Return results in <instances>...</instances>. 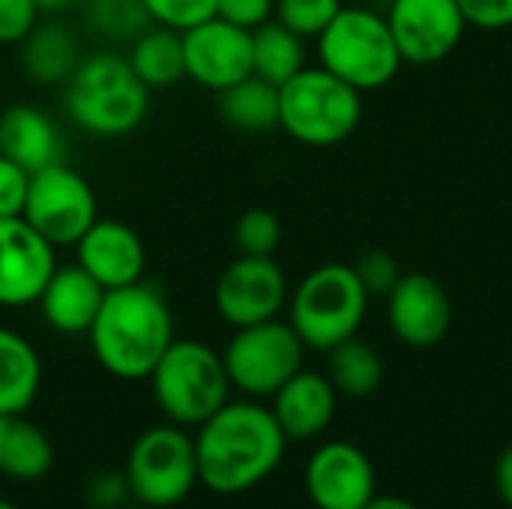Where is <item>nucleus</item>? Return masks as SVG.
I'll list each match as a JSON object with an SVG mask.
<instances>
[{"mask_svg": "<svg viewBox=\"0 0 512 509\" xmlns=\"http://www.w3.org/2000/svg\"><path fill=\"white\" fill-rule=\"evenodd\" d=\"M288 438L270 408L225 402L198 426V477L216 495H243L264 483L285 459Z\"/></svg>", "mask_w": 512, "mask_h": 509, "instance_id": "1", "label": "nucleus"}, {"mask_svg": "<svg viewBox=\"0 0 512 509\" xmlns=\"http://www.w3.org/2000/svg\"><path fill=\"white\" fill-rule=\"evenodd\" d=\"M87 336L108 375L120 381H144L174 342V315L165 294L141 279L105 291Z\"/></svg>", "mask_w": 512, "mask_h": 509, "instance_id": "2", "label": "nucleus"}, {"mask_svg": "<svg viewBox=\"0 0 512 509\" xmlns=\"http://www.w3.org/2000/svg\"><path fill=\"white\" fill-rule=\"evenodd\" d=\"M63 105L69 120L96 138L135 132L150 111V87L135 75L129 57L90 54L66 78Z\"/></svg>", "mask_w": 512, "mask_h": 509, "instance_id": "3", "label": "nucleus"}, {"mask_svg": "<svg viewBox=\"0 0 512 509\" xmlns=\"http://www.w3.org/2000/svg\"><path fill=\"white\" fill-rule=\"evenodd\" d=\"M150 387L159 411L183 429H198L231 393L222 354L201 339H174L153 366Z\"/></svg>", "mask_w": 512, "mask_h": 509, "instance_id": "4", "label": "nucleus"}, {"mask_svg": "<svg viewBox=\"0 0 512 509\" xmlns=\"http://www.w3.org/2000/svg\"><path fill=\"white\" fill-rule=\"evenodd\" d=\"M369 294L348 264H321L288 297V324L312 351H330L354 339L366 321Z\"/></svg>", "mask_w": 512, "mask_h": 509, "instance_id": "5", "label": "nucleus"}, {"mask_svg": "<svg viewBox=\"0 0 512 509\" xmlns=\"http://www.w3.org/2000/svg\"><path fill=\"white\" fill-rule=\"evenodd\" d=\"M363 120V93L327 72L303 66L279 87V129L306 147H336Z\"/></svg>", "mask_w": 512, "mask_h": 509, "instance_id": "6", "label": "nucleus"}, {"mask_svg": "<svg viewBox=\"0 0 512 509\" xmlns=\"http://www.w3.org/2000/svg\"><path fill=\"white\" fill-rule=\"evenodd\" d=\"M318 60L360 93L387 87L405 63L387 18L366 6H342L318 36Z\"/></svg>", "mask_w": 512, "mask_h": 509, "instance_id": "7", "label": "nucleus"}, {"mask_svg": "<svg viewBox=\"0 0 512 509\" xmlns=\"http://www.w3.org/2000/svg\"><path fill=\"white\" fill-rule=\"evenodd\" d=\"M126 486L135 504L165 509L183 504L201 483L195 438L183 426H156L138 435L126 459Z\"/></svg>", "mask_w": 512, "mask_h": 509, "instance_id": "8", "label": "nucleus"}, {"mask_svg": "<svg viewBox=\"0 0 512 509\" xmlns=\"http://www.w3.org/2000/svg\"><path fill=\"white\" fill-rule=\"evenodd\" d=\"M303 354L306 345L300 342L294 327L273 318L234 330L222 351V360L231 387L252 399H264L303 369Z\"/></svg>", "mask_w": 512, "mask_h": 509, "instance_id": "9", "label": "nucleus"}, {"mask_svg": "<svg viewBox=\"0 0 512 509\" xmlns=\"http://www.w3.org/2000/svg\"><path fill=\"white\" fill-rule=\"evenodd\" d=\"M21 219L54 249L75 246L81 234L99 219L96 192L78 171L63 162H54L30 174Z\"/></svg>", "mask_w": 512, "mask_h": 509, "instance_id": "10", "label": "nucleus"}, {"mask_svg": "<svg viewBox=\"0 0 512 509\" xmlns=\"http://www.w3.org/2000/svg\"><path fill=\"white\" fill-rule=\"evenodd\" d=\"M288 297V276L273 255H237L219 273L213 288L216 312L234 330L279 318V312L288 306Z\"/></svg>", "mask_w": 512, "mask_h": 509, "instance_id": "11", "label": "nucleus"}, {"mask_svg": "<svg viewBox=\"0 0 512 509\" xmlns=\"http://www.w3.org/2000/svg\"><path fill=\"white\" fill-rule=\"evenodd\" d=\"M387 24L405 63L432 66L456 51L468 21L456 0H390Z\"/></svg>", "mask_w": 512, "mask_h": 509, "instance_id": "12", "label": "nucleus"}, {"mask_svg": "<svg viewBox=\"0 0 512 509\" xmlns=\"http://www.w3.org/2000/svg\"><path fill=\"white\" fill-rule=\"evenodd\" d=\"M186 78L219 93L252 75V30L219 15L183 33Z\"/></svg>", "mask_w": 512, "mask_h": 509, "instance_id": "13", "label": "nucleus"}, {"mask_svg": "<svg viewBox=\"0 0 512 509\" xmlns=\"http://www.w3.org/2000/svg\"><path fill=\"white\" fill-rule=\"evenodd\" d=\"M306 492L315 509H363L378 495L375 465L360 447L330 441L306 465Z\"/></svg>", "mask_w": 512, "mask_h": 509, "instance_id": "14", "label": "nucleus"}, {"mask_svg": "<svg viewBox=\"0 0 512 509\" xmlns=\"http://www.w3.org/2000/svg\"><path fill=\"white\" fill-rule=\"evenodd\" d=\"M57 270V249L21 216L0 219V306H33Z\"/></svg>", "mask_w": 512, "mask_h": 509, "instance_id": "15", "label": "nucleus"}, {"mask_svg": "<svg viewBox=\"0 0 512 509\" xmlns=\"http://www.w3.org/2000/svg\"><path fill=\"white\" fill-rule=\"evenodd\" d=\"M387 321L408 348H432L444 342L453 324V303L444 285L429 273H402L387 294Z\"/></svg>", "mask_w": 512, "mask_h": 509, "instance_id": "16", "label": "nucleus"}, {"mask_svg": "<svg viewBox=\"0 0 512 509\" xmlns=\"http://www.w3.org/2000/svg\"><path fill=\"white\" fill-rule=\"evenodd\" d=\"M75 264L105 291H114L144 279L147 249L132 225L120 219H96L75 243Z\"/></svg>", "mask_w": 512, "mask_h": 509, "instance_id": "17", "label": "nucleus"}, {"mask_svg": "<svg viewBox=\"0 0 512 509\" xmlns=\"http://www.w3.org/2000/svg\"><path fill=\"white\" fill-rule=\"evenodd\" d=\"M339 393L321 372L300 369L291 381H285L273 393V417L288 441L318 438L336 417Z\"/></svg>", "mask_w": 512, "mask_h": 509, "instance_id": "18", "label": "nucleus"}, {"mask_svg": "<svg viewBox=\"0 0 512 509\" xmlns=\"http://www.w3.org/2000/svg\"><path fill=\"white\" fill-rule=\"evenodd\" d=\"M102 300H105V288L84 267L57 264L36 306L51 330L63 336H87Z\"/></svg>", "mask_w": 512, "mask_h": 509, "instance_id": "19", "label": "nucleus"}, {"mask_svg": "<svg viewBox=\"0 0 512 509\" xmlns=\"http://www.w3.org/2000/svg\"><path fill=\"white\" fill-rule=\"evenodd\" d=\"M0 153L33 174L63 162V141L45 111L33 105H12L0 114Z\"/></svg>", "mask_w": 512, "mask_h": 509, "instance_id": "20", "label": "nucleus"}, {"mask_svg": "<svg viewBox=\"0 0 512 509\" xmlns=\"http://www.w3.org/2000/svg\"><path fill=\"white\" fill-rule=\"evenodd\" d=\"M54 465L48 435L24 414H0V474L18 483L42 480Z\"/></svg>", "mask_w": 512, "mask_h": 509, "instance_id": "21", "label": "nucleus"}, {"mask_svg": "<svg viewBox=\"0 0 512 509\" xmlns=\"http://www.w3.org/2000/svg\"><path fill=\"white\" fill-rule=\"evenodd\" d=\"M42 360L15 330L0 327V414H24L39 393Z\"/></svg>", "mask_w": 512, "mask_h": 509, "instance_id": "22", "label": "nucleus"}, {"mask_svg": "<svg viewBox=\"0 0 512 509\" xmlns=\"http://www.w3.org/2000/svg\"><path fill=\"white\" fill-rule=\"evenodd\" d=\"M21 66L39 84H66L78 66V39L63 24H36L21 42Z\"/></svg>", "mask_w": 512, "mask_h": 509, "instance_id": "23", "label": "nucleus"}, {"mask_svg": "<svg viewBox=\"0 0 512 509\" xmlns=\"http://www.w3.org/2000/svg\"><path fill=\"white\" fill-rule=\"evenodd\" d=\"M219 114L237 132H273L279 129V87L258 75H249L219 90Z\"/></svg>", "mask_w": 512, "mask_h": 509, "instance_id": "24", "label": "nucleus"}, {"mask_svg": "<svg viewBox=\"0 0 512 509\" xmlns=\"http://www.w3.org/2000/svg\"><path fill=\"white\" fill-rule=\"evenodd\" d=\"M129 63L135 69V75L150 87H174L177 81L186 78V57H183V33L168 30V27H156V30H144L132 51H129Z\"/></svg>", "mask_w": 512, "mask_h": 509, "instance_id": "25", "label": "nucleus"}, {"mask_svg": "<svg viewBox=\"0 0 512 509\" xmlns=\"http://www.w3.org/2000/svg\"><path fill=\"white\" fill-rule=\"evenodd\" d=\"M306 39L282 27L276 18L252 30V75L282 87L306 66Z\"/></svg>", "mask_w": 512, "mask_h": 509, "instance_id": "26", "label": "nucleus"}, {"mask_svg": "<svg viewBox=\"0 0 512 509\" xmlns=\"http://www.w3.org/2000/svg\"><path fill=\"white\" fill-rule=\"evenodd\" d=\"M327 354H330L327 378H330V384L336 387L339 396L366 399L381 387L384 363H381V357H378V351L372 345H366V342H360L354 336V339H345L342 345L330 348Z\"/></svg>", "mask_w": 512, "mask_h": 509, "instance_id": "27", "label": "nucleus"}, {"mask_svg": "<svg viewBox=\"0 0 512 509\" xmlns=\"http://www.w3.org/2000/svg\"><path fill=\"white\" fill-rule=\"evenodd\" d=\"M279 243H282V222L273 210L252 207V210L240 213V219L234 225V246L240 255L270 258V255H276Z\"/></svg>", "mask_w": 512, "mask_h": 509, "instance_id": "28", "label": "nucleus"}, {"mask_svg": "<svg viewBox=\"0 0 512 509\" xmlns=\"http://www.w3.org/2000/svg\"><path fill=\"white\" fill-rule=\"evenodd\" d=\"M342 12V0H276L273 18L303 39H318Z\"/></svg>", "mask_w": 512, "mask_h": 509, "instance_id": "29", "label": "nucleus"}, {"mask_svg": "<svg viewBox=\"0 0 512 509\" xmlns=\"http://www.w3.org/2000/svg\"><path fill=\"white\" fill-rule=\"evenodd\" d=\"M141 9L159 27L186 33L189 27H198L201 21L213 18L219 0H141Z\"/></svg>", "mask_w": 512, "mask_h": 509, "instance_id": "30", "label": "nucleus"}, {"mask_svg": "<svg viewBox=\"0 0 512 509\" xmlns=\"http://www.w3.org/2000/svg\"><path fill=\"white\" fill-rule=\"evenodd\" d=\"M354 273L363 282L369 297H387L396 288V282L402 279L399 261L390 252H384V249L363 252L360 261L354 264Z\"/></svg>", "mask_w": 512, "mask_h": 509, "instance_id": "31", "label": "nucleus"}, {"mask_svg": "<svg viewBox=\"0 0 512 509\" xmlns=\"http://www.w3.org/2000/svg\"><path fill=\"white\" fill-rule=\"evenodd\" d=\"M27 189H30V171H24L21 165H15L0 153V219H15L24 213Z\"/></svg>", "mask_w": 512, "mask_h": 509, "instance_id": "32", "label": "nucleus"}, {"mask_svg": "<svg viewBox=\"0 0 512 509\" xmlns=\"http://www.w3.org/2000/svg\"><path fill=\"white\" fill-rule=\"evenodd\" d=\"M36 0H0V45H18L39 21Z\"/></svg>", "mask_w": 512, "mask_h": 509, "instance_id": "33", "label": "nucleus"}, {"mask_svg": "<svg viewBox=\"0 0 512 509\" xmlns=\"http://www.w3.org/2000/svg\"><path fill=\"white\" fill-rule=\"evenodd\" d=\"M468 27L504 30L512 27V0H456Z\"/></svg>", "mask_w": 512, "mask_h": 509, "instance_id": "34", "label": "nucleus"}, {"mask_svg": "<svg viewBox=\"0 0 512 509\" xmlns=\"http://www.w3.org/2000/svg\"><path fill=\"white\" fill-rule=\"evenodd\" d=\"M276 12V0H219L216 15L243 27V30H255L261 24H267Z\"/></svg>", "mask_w": 512, "mask_h": 509, "instance_id": "35", "label": "nucleus"}, {"mask_svg": "<svg viewBox=\"0 0 512 509\" xmlns=\"http://www.w3.org/2000/svg\"><path fill=\"white\" fill-rule=\"evenodd\" d=\"M93 15L105 24L108 33H120V30L126 33V30H135L144 9H141V0H93Z\"/></svg>", "mask_w": 512, "mask_h": 509, "instance_id": "36", "label": "nucleus"}, {"mask_svg": "<svg viewBox=\"0 0 512 509\" xmlns=\"http://www.w3.org/2000/svg\"><path fill=\"white\" fill-rule=\"evenodd\" d=\"M495 486H498L501 501L512 509V447H507V450L498 456V465H495Z\"/></svg>", "mask_w": 512, "mask_h": 509, "instance_id": "37", "label": "nucleus"}, {"mask_svg": "<svg viewBox=\"0 0 512 509\" xmlns=\"http://www.w3.org/2000/svg\"><path fill=\"white\" fill-rule=\"evenodd\" d=\"M363 509H420L417 504H411L408 498L399 495H375Z\"/></svg>", "mask_w": 512, "mask_h": 509, "instance_id": "38", "label": "nucleus"}, {"mask_svg": "<svg viewBox=\"0 0 512 509\" xmlns=\"http://www.w3.org/2000/svg\"><path fill=\"white\" fill-rule=\"evenodd\" d=\"M69 3H75V0H36V6H39L42 12H63Z\"/></svg>", "mask_w": 512, "mask_h": 509, "instance_id": "39", "label": "nucleus"}, {"mask_svg": "<svg viewBox=\"0 0 512 509\" xmlns=\"http://www.w3.org/2000/svg\"><path fill=\"white\" fill-rule=\"evenodd\" d=\"M117 509H150V507H144V504H126V507H117Z\"/></svg>", "mask_w": 512, "mask_h": 509, "instance_id": "40", "label": "nucleus"}, {"mask_svg": "<svg viewBox=\"0 0 512 509\" xmlns=\"http://www.w3.org/2000/svg\"><path fill=\"white\" fill-rule=\"evenodd\" d=\"M0 509H18L15 504H9V501H0Z\"/></svg>", "mask_w": 512, "mask_h": 509, "instance_id": "41", "label": "nucleus"}]
</instances>
